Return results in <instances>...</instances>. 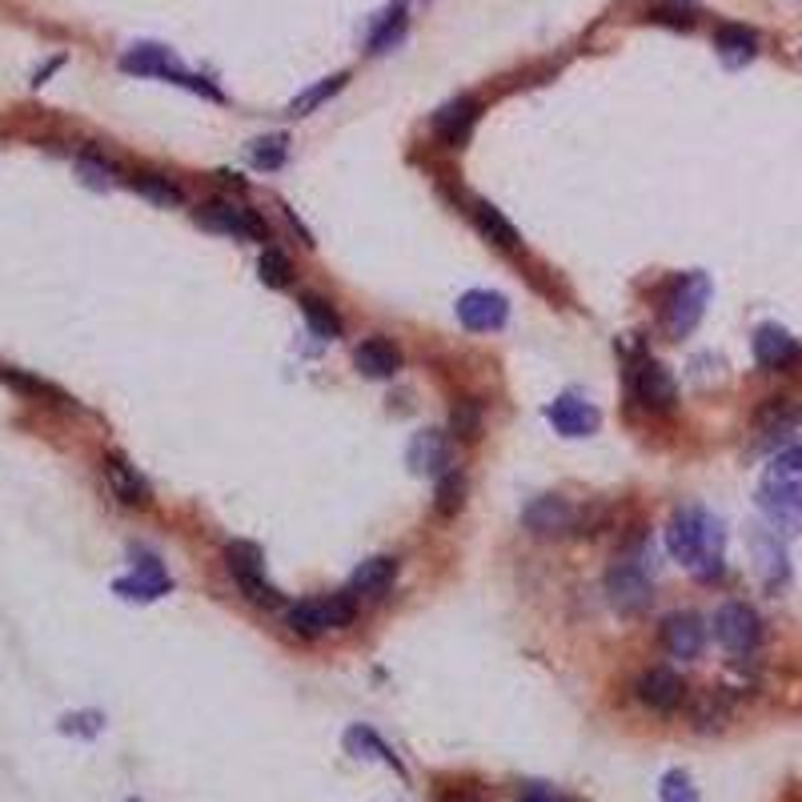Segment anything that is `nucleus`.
Segmentation results:
<instances>
[{
  "mask_svg": "<svg viewBox=\"0 0 802 802\" xmlns=\"http://www.w3.org/2000/svg\"><path fill=\"white\" fill-rule=\"evenodd\" d=\"M722 541H726L722 521L702 510V506H682V510H674L671 526H666L671 554L702 581L722 574Z\"/></svg>",
  "mask_w": 802,
  "mask_h": 802,
  "instance_id": "f257e3e1",
  "label": "nucleus"
},
{
  "mask_svg": "<svg viewBox=\"0 0 802 802\" xmlns=\"http://www.w3.org/2000/svg\"><path fill=\"white\" fill-rule=\"evenodd\" d=\"M606 598H610V606L622 618H638V614L651 610L654 578L646 570V550L642 546H630V550L610 561V570H606Z\"/></svg>",
  "mask_w": 802,
  "mask_h": 802,
  "instance_id": "f03ea898",
  "label": "nucleus"
},
{
  "mask_svg": "<svg viewBox=\"0 0 802 802\" xmlns=\"http://www.w3.org/2000/svg\"><path fill=\"white\" fill-rule=\"evenodd\" d=\"M120 69L133 72V77L173 80V85H180V89H193V92H200V97L221 100V89H213L205 77H197V72L185 69V65H180L165 45H133V49L120 57Z\"/></svg>",
  "mask_w": 802,
  "mask_h": 802,
  "instance_id": "7ed1b4c3",
  "label": "nucleus"
},
{
  "mask_svg": "<svg viewBox=\"0 0 802 802\" xmlns=\"http://www.w3.org/2000/svg\"><path fill=\"white\" fill-rule=\"evenodd\" d=\"M706 301H711V277H706V273H686V277L674 281L671 297L662 305L666 333H671V338H686V333L698 330L702 313H706Z\"/></svg>",
  "mask_w": 802,
  "mask_h": 802,
  "instance_id": "20e7f679",
  "label": "nucleus"
},
{
  "mask_svg": "<svg viewBox=\"0 0 802 802\" xmlns=\"http://www.w3.org/2000/svg\"><path fill=\"white\" fill-rule=\"evenodd\" d=\"M353 622V594H333V598H310L290 606L285 614V626H290L297 638H321L325 630H341Z\"/></svg>",
  "mask_w": 802,
  "mask_h": 802,
  "instance_id": "39448f33",
  "label": "nucleus"
},
{
  "mask_svg": "<svg viewBox=\"0 0 802 802\" xmlns=\"http://www.w3.org/2000/svg\"><path fill=\"white\" fill-rule=\"evenodd\" d=\"M714 638H718L722 651L734 654V658H751L762 642L759 614H754L746 602H726V606H718V614H714Z\"/></svg>",
  "mask_w": 802,
  "mask_h": 802,
  "instance_id": "423d86ee",
  "label": "nucleus"
},
{
  "mask_svg": "<svg viewBox=\"0 0 802 802\" xmlns=\"http://www.w3.org/2000/svg\"><path fill=\"white\" fill-rule=\"evenodd\" d=\"M229 574L253 606H265V610H270V606H281V590L265 578V561H261L257 546H250V541L229 546Z\"/></svg>",
  "mask_w": 802,
  "mask_h": 802,
  "instance_id": "0eeeda50",
  "label": "nucleus"
},
{
  "mask_svg": "<svg viewBox=\"0 0 802 802\" xmlns=\"http://www.w3.org/2000/svg\"><path fill=\"white\" fill-rule=\"evenodd\" d=\"M630 390L634 401H638L646 413H671L678 405V381L674 373L662 365V361H638L634 365V378H630Z\"/></svg>",
  "mask_w": 802,
  "mask_h": 802,
  "instance_id": "6e6552de",
  "label": "nucleus"
},
{
  "mask_svg": "<svg viewBox=\"0 0 802 802\" xmlns=\"http://www.w3.org/2000/svg\"><path fill=\"white\" fill-rule=\"evenodd\" d=\"M521 526L534 534V538H558V534H570L578 526V510H574L566 498H534L526 510H521Z\"/></svg>",
  "mask_w": 802,
  "mask_h": 802,
  "instance_id": "1a4fd4ad",
  "label": "nucleus"
},
{
  "mask_svg": "<svg viewBox=\"0 0 802 802\" xmlns=\"http://www.w3.org/2000/svg\"><path fill=\"white\" fill-rule=\"evenodd\" d=\"M510 317V301L501 297L493 290H470L458 297V321L466 325L470 333H490L501 330Z\"/></svg>",
  "mask_w": 802,
  "mask_h": 802,
  "instance_id": "9d476101",
  "label": "nucleus"
},
{
  "mask_svg": "<svg viewBox=\"0 0 802 802\" xmlns=\"http://www.w3.org/2000/svg\"><path fill=\"white\" fill-rule=\"evenodd\" d=\"M634 694H638V702L646 711L674 714L682 702H686V682H682L674 671H666V666H654V671H646L638 682H634Z\"/></svg>",
  "mask_w": 802,
  "mask_h": 802,
  "instance_id": "9b49d317",
  "label": "nucleus"
},
{
  "mask_svg": "<svg viewBox=\"0 0 802 802\" xmlns=\"http://www.w3.org/2000/svg\"><path fill=\"white\" fill-rule=\"evenodd\" d=\"M200 225L225 237H245V241H265V221L253 217L250 209H241L233 200H213L209 209H200Z\"/></svg>",
  "mask_w": 802,
  "mask_h": 802,
  "instance_id": "f8f14e48",
  "label": "nucleus"
},
{
  "mask_svg": "<svg viewBox=\"0 0 802 802\" xmlns=\"http://www.w3.org/2000/svg\"><path fill=\"white\" fill-rule=\"evenodd\" d=\"M113 590H117L120 598H129V602H153V598H160V594H169L173 581H169V574H165V566H160L153 554H140V561L133 566L129 578H117L113 581Z\"/></svg>",
  "mask_w": 802,
  "mask_h": 802,
  "instance_id": "ddd939ff",
  "label": "nucleus"
},
{
  "mask_svg": "<svg viewBox=\"0 0 802 802\" xmlns=\"http://www.w3.org/2000/svg\"><path fill=\"white\" fill-rule=\"evenodd\" d=\"M662 646H666L671 658H682V662L698 658L702 646H706V626H702L698 614L682 610V614H671V618L662 622Z\"/></svg>",
  "mask_w": 802,
  "mask_h": 802,
  "instance_id": "4468645a",
  "label": "nucleus"
},
{
  "mask_svg": "<svg viewBox=\"0 0 802 802\" xmlns=\"http://www.w3.org/2000/svg\"><path fill=\"white\" fill-rule=\"evenodd\" d=\"M546 418L554 421V430H558L561 438H586V433H594L602 426V413L594 410L586 398H574V393L554 398L550 410H546Z\"/></svg>",
  "mask_w": 802,
  "mask_h": 802,
  "instance_id": "2eb2a0df",
  "label": "nucleus"
},
{
  "mask_svg": "<svg viewBox=\"0 0 802 802\" xmlns=\"http://www.w3.org/2000/svg\"><path fill=\"white\" fill-rule=\"evenodd\" d=\"M100 470H105V481H109L113 498H117L120 506H149L153 501L149 481L140 478L137 466H129L120 453H109V458L100 461Z\"/></svg>",
  "mask_w": 802,
  "mask_h": 802,
  "instance_id": "dca6fc26",
  "label": "nucleus"
},
{
  "mask_svg": "<svg viewBox=\"0 0 802 802\" xmlns=\"http://www.w3.org/2000/svg\"><path fill=\"white\" fill-rule=\"evenodd\" d=\"M751 350H754V361H759L762 370H786L791 361H799L802 345L791 338V333L782 330V325H759V330H754Z\"/></svg>",
  "mask_w": 802,
  "mask_h": 802,
  "instance_id": "f3484780",
  "label": "nucleus"
},
{
  "mask_svg": "<svg viewBox=\"0 0 802 802\" xmlns=\"http://www.w3.org/2000/svg\"><path fill=\"white\" fill-rule=\"evenodd\" d=\"M759 501H762V510L771 514L774 521H786V526L802 521V486L794 478L771 473V478H766V486L759 490Z\"/></svg>",
  "mask_w": 802,
  "mask_h": 802,
  "instance_id": "a211bd4d",
  "label": "nucleus"
},
{
  "mask_svg": "<svg viewBox=\"0 0 802 802\" xmlns=\"http://www.w3.org/2000/svg\"><path fill=\"white\" fill-rule=\"evenodd\" d=\"M473 125H478V100L473 97H453L433 113V133L446 145H461L473 133Z\"/></svg>",
  "mask_w": 802,
  "mask_h": 802,
  "instance_id": "6ab92c4d",
  "label": "nucleus"
},
{
  "mask_svg": "<svg viewBox=\"0 0 802 802\" xmlns=\"http://www.w3.org/2000/svg\"><path fill=\"white\" fill-rule=\"evenodd\" d=\"M353 365H358V373H365V378L385 381V378H393V373L401 370V353H398V345H393V341L370 338V341H361L358 350H353Z\"/></svg>",
  "mask_w": 802,
  "mask_h": 802,
  "instance_id": "aec40b11",
  "label": "nucleus"
},
{
  "mask_svg": "<svg viewBox=\"0 0 802 802\" xmlns=\"http://www.w3.org/2000/svg\"><path fill=\"white\" fill-rule=\"evenodd\" d=\"M405 461H410L413 473H446V466H450V441L441 438L438 430H421L413 433L410 450H405Z\"/></svg>",
  "mask_w": 802,
  "mask_h": 802,
  "instance_id": "412c9836",
  "label": "nucleus"
},
{
  "mask_svg": "<svg viewBox=\"0 0 802 802\" xmlns=\"http://www.w3.org/2000/svg\"><path fill=\"white\" fill-rule=\"evenodd\" d=\"M393 578H398V558H390V554H378V558L361 561L358 570H353L350 594H353V598H381V594L393 586Z\"/></svg>",
  "mask_w": 802,
  "mask_h": 802,
  "instance_id": "4be33fe9",
  "label": "nucleus"
},
{
  "mask_svg": "<svg viewBox=\"0 0 802 802\" xmlns=\"http://www.w3.org/2000/svg\"><path fill=\"white\" fill-rule=\"evenodd\" d=\"M751 550H754V561H759V574L762 581L771 586V590H779L782 581H786V550H782L779 534L771 530H754L751 534Z\"/></svg>",
  "mask_w": 802,
  "mask_h": 802,
  "instance_id": "5701e85b",
  "label": "nucleus"
},
{
  "mask_svg": "<svg viewBox=\"0 0 802 802\" xmlns=\"http://www.w3.org/2000/svg\"><path fill=\"white\" fill-rule=\"evenodd\" d=\"M802 421V410L794 405L791 398H771L766 405L759 410V418H754V426H759V433H762V441L771 446V441H782V438H791L794 433V426Z\"/></svg>",
  "mask_w": 802,
  "mask_h": 802,
  "instance_id": "b1692460",
  "label": "nucleus"
},
{
  "mask_svg": "<svg viewBox=\"0 0 802 802\" xmlns=\"http://www.w3.org/2000/svg\"><path fill=\"white\" fill-rule=\"evenodd\" d=\"M345 751L353 754V759H378V762H385V766H393V771L405 779V766H401V759L393 754V746L385 739H381L378 731H370V726H350L345 731Z\"/></svg>",
  "mask_w": 802,
  "mask_h": 802,
  "instance_id": "393cba45",
  "label": "nucleus"
},
{
  "mask_svg": "<svg viewBox=\"0 0 802 802\" xmlns=\"http://www.w3.org/2000/svg\"><path fill=\"white\" fill-rule=\"evenodd\" d=\"M473 225H478V233L486 241H493L498 250H518V229H514L510 221H506V213L498 209V205H490V200H473Z\"/></svg>",
  "mask_w": 802,
  "mask_h": 802,
  "instance_id": "a878e982",
  "label": "nucleus"
},
{
  "mask_svg": "<svg viewBox=\"0 0 802 802\" xmlns=\"http://www.w3.org/2000/svg\"><path fill=\"white\" fill-rule=\"evenodd\" d=\"M714 49H718L726 69H742L759 52V37L751 29H742V25H722L718 37H714Z\"/></svg>",
  "mask_w": 802,
  "mask_h": 802,
  "instance_id": "bb28decb",
  "label": "nucleus"
},
{
  "mask_svg": "<svg viewBox=\"0 0 802 802\" xmlns=\"http://www.w3.org/2000/svg\"><path fill=\"white\" fill-rule=\"evenodd\" d=\"M345 80H350V72H333V77H325V80H317L313 89H305V92H297V97L290 100V113L293 117H310L317 105H325V100L333 97V92H341L345 89Z\"/></svg>",
  "mask_w": 802,
  "mask_h": 802,
  "instance_id": "cd10ccee",
  "label": "nucleus"
},
{
  "mask_svg": "<svg viewBox=\"0 0 802 802\" xmlns=\"http://www.w3.org/2000/svg\"><path fill=\"white\" fill-rule=\"evenodd\" d=\"M250 157L257 169H281L285 157H290V137L285 133H270V137H257L250 145Z\"/></svg>",
  "mask_w": 802,
  "mask_h": 802,
  "instance_id": "c85d7f7f",
  "label": "nucleus"
},
{
  "mask_svg": "<svg viewBox=\"0 0 802 802\" xmlns=\"http://www.w3.org/2000/svg\"><path fill=\"white\" fill-rule=\"evenodd\" d=\"M401 32H405V9H385V12H381L378 29L370 32V52H373V57L390 52L393 45L401 40Z\"/></svg>",
  "mask_w": 802,
  "mask_h": 802,
  "instance_id": "c756f323",
  "label": "nucleus"
},
{
  "mask_svg": "<svg viewBox=\"0 0 802 802\" xmlns=\"http://www.w3.org/2000/svg\"><path fill=\"white\" fill-rule=\"evenodd\" d=\"M301 313H305V321H310V330L317 333V338H341V317L333 313L330 301H321L310 293V297L301 301Z\"/></svg>",
  "mask_w": 802,
  "mask_h": 802,
  "instance_id": "7c9ffc66",
  "label": "nucleus"
},
{
  "mask_svg": "<svg viewBox=\"0 0 802 802\" xmlns=\"http://www.w3.org/2000/svg\"><path fill=\"white\" fill-rule=\"evenodd\" d=\"M133 189H137L140 197H149L153 205H165V209L185 200V193H180L169 177H157V173H140V177H133Z\"/></svg>",
  "mask_w": 802,
  "mask_h": 802,
  "instance_id": "2f4dec72",
  "label": "nucleus"
},
{
  "mask_svg": "<svg viewBox=\"0 0 802 802\" xmlns=\"http://www.w3.org/2000/svg\"><path fill=\"white\" fill-rule=\"evenodd\" d=\"M257 277L270 285V290H285L290 285V277H293V270H290V257L281 250H265L261 253V261H257Z\"/></svg>",
  "mask_w": 802,
  "mask_h": 802,
  "instance_id": "473e14b6",
  "label": "nucleus"
},
{
  "mask_svg": "<svg viewBox=\"0 0 802 802\" xmlns=\"http://www.w3.org/2000/svg\"><path fill=\"white\" fill-rule=\"evenodd\" d=\"M461 493H466V478H461L458 470H446L441 473V481H438V514L441 518H453V514L461 510Z\"/></svg>",
  "mask_w": 802,
  "mask_h": 802,
  "instance_id": "72a5a7b5",
  "label": "nucleus"
},
{
  "mask_svg": "<svg viewBox=\"0 0 802 802\" xmlns=\"http://www.w3.org/2000/svg\"><path fill=\"white\" fill-rule=\"evenodd\" d=\"M450 430H453V438H461V441L478 438V433H481V405H478V401H458V405H453Z\"/></svg>",
  "mask_w": 802,
  "mask_h": 802,
  "instance_id": "f704fd0d",
  "label": "nucleus"
},
{
  "mask_svg": "<svg viewBox=\"0 0 802 802\" xmlns=\"http://www.w3.org/2000/svg\"><path fill=\"white\" fill-rule=\"evenodd\" d=\"M0 381H9V385H17V390H25V393H37V398H49V401H69L60 390H52L49 381H40V378H29V373H20V370H9V365H0Z\"/></svg>",
  "mask_w": 802,
  "mask_h": 802,
  "instance_id": "c9c22d12",
  "label": "nucleus"
},
{
  "mask_svg": "<svg viewBox=\"0 0 802 802\" xmlns=\"http://www.w3.org/2000/svg\"><path fill=\"white\" fill-rule=\"evenodd\" d=\"M105 731V714L100 711H77L60 718V734H77V739H97Z\"/></svg>",
  "mask_w": 802,
  "mask_h": 802,
  "instance_id": "e433bc0d",
  "label": "nucleus"
},
{
  "mask_svg": "<svg viewBox=\"0 0 802 802\" xmlns=\"http://www.w3.org/2000/svg\"><path fill=\"white\" fill-rule=\"evenodd\" d=\"M662 802H698V791H694V782L686 771H666L662 774V786H658Z\"/></svg>",
  "mask_w": 802,
  "mask_h": 802,
  "instance_id": "4c0bfd02",
  "label": "nucleus"
},
{
  "mask_svg": "<svg viewBox=\"0 0 802 802\" xmlns=\"http://www.w3.org/2000/svg\"><path fill=\"white\" fill-rule=\"evenodd\" d=\"M77 173L89 185H97V189H109L113 185V177H117V169H113L109 160L105 157H92V153H85V157H77Z\"/></svg>",
  "mask_w": 802,
  "mask_h": 802,
  "instance_id": "58836bf2",
  "label": "nucleus"
},
{
  "mask_svg": "<svg viewBox=\"0 0 802 802\" xmlns=\"http://www.w3.org/2000/svg\"><path fill=\"white\" fill-rule=\"evenodd\" d=\"M774 473H782V478H802V446H786V450L774 458Z\"/></svg>",
  "mask_w": 802,
  "mask_h": 802,
  "instance_id": "ea45409f",
  "label": "nucleus"
},
{
  "mask_svg": "<svg viewBox=\"0 0 802 802\" xmlns=\"http://www.w3.org/2000/svg\"><path fill=\"white\" fill-rule=\"evenodd\" d=\"M694 718H698V726H718V722L726 718V706H722L714 694H706V698H702V706L694 711Z\"/></svg>",
  "mask_w": 802,
  "mask_h": 802,
  "instance_id": "a19ab883",
  "label": "nucleus"
},
{
  "mask_svg": "<svg viewBox=\"0 0 802 802\" xmlns=\"http://www.w3.org/2000/svg\"><path fill=\"white\" fill-rule=\"evenodd\" d=\"M521 802H566V799H558V794H550V791H538V786H534V791H526V794H521Z\"/></svg>",
  "mask_w": 802,
  "mask_h": 802,
  "instance_id": "79ce46f5",
  "label": "nucleus"
},
{
  "mask_svg": "<svg viewBox=\"0 0 802 802\" xmlns=\"http://www.w3.org/2000/svg\"><path fill=\"white\" fill-rule=\"evenodd\" d=\"M441 802H481V799H473V794H466V791H450Z\"/></svg>",
  "mask_w": 802,
  "mask_h": 802,
  "instance_id": "37998d69",
  "label": "nucleus"
},
{
  "mask_svg": "<svg viewBox=\"0 0 802 802\" xmlns=\"http://www.w3.org/2000/svg\"><path fill=\"white\" fill-rule=\"evenodd\" d=\"M129 802H137V799H129Z\"/></svg>",
  "mask_w": 802,
  "mask_h": 802,
  "instance_id": "c03bdc74",
  "label": "nucleus"
}]
</instances>
